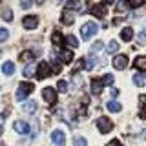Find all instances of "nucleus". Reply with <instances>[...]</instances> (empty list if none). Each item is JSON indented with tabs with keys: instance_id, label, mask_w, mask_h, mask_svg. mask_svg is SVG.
<instances>
[{
	"instance_id": "obj_31",
	"label": "nucleus",
	"mask_w": 146,
	"mask_h": 146,
	"mask_svg": "<svg viewBox=\"0 0 146 146\" xmlns=\"http://www.w3.org/2000/svg\"><path fill=\"white\" fill-rule=\"evenodd\" d=\"M73 144L75 146H88V141H86L84 137H75V139H73Z\"/></svg>"
},
{
	"instance_id": "obj_5",
	"label": "nucleus",
	"mask_w": 146,
	"mask_h": 146,
	"mask_svg": "<svg viewBox=\"0 0 146 146\" xmlns=\"http://www.w3.org/2000/svg\"><path fill=\"white\" fill-rule=\"evenodd\" d=\"M42 97H44V100L49 104V106H53L55 102H57V91H55V88H44L42 90Z\"/></svg>"
},
{
	"instance_id": "obj_6",
	"label": "nucleus",
	"mask_w": 146,
	"mask_h": 146,
	"mask_svg": "<svg viewBox=\"0 0 146 146\" xmlns=\"http://www.w3.org/2000/svg\"><path fill=\"white\" fill-rule=\"evenodd\" d=\"M22 26H24L26 29H35V27L38 26V17L36 15H27L24 20H22Z\"/></svg>"
},
{
	"instance_id": "obj_21",
	"label": "nucleus",
	"mask_w": 146,
	"mask_h": 146,
	"mask_svg": "<svg viewBox=\"0 0 146 146\" xmlns=\"http://www.w3.org/2000/svg\"><path fill=\"white\" fill-rule=\"evenodd\" d=\"M2 71L6 73L7 77H11L13 73H15V64H13V62H4V66H2Z\"/></svg>"
},
{
	"instance_id": "obj_23",
	"label": "nucleus",
	"mask_w": 146,
	"mask_h": 146,
	"mask_svg": "<svg viewBox=\"0 0 146 146\" xmlns=\"http://www.w3.org/2000/svg\"><path fill=\"white\" fill-rule=\"evenodd\" d=\"M33 58H35V55H33V51H22L20 53V60L22 62H33Z\"/></svg>"
},
{
	"instance_id": "obj_1",
	"label": "nucleus",
	"mask_w": 146,
	"mask_h": 146,
	"mask_svg": "<svg viewBox=\"0 0 146 146\" xmlns=\"http://www.w3.org/2000/svg\"><path fill=\"white\" fill-rule=\"evenodd\" d=\"M97 31H99V26L95 24V22H86V24H82V27H80V36L84 40H90L93 35H97Z\"/></svg>"
},
{
	"instance_id": "obj_13",
	"label": "nucleus",
	"mask_w": 146,
	"mask_h": 146,
	"mask_svg": "<svg viewBox=\"0 0 146 146\" xmlns=\"http://www.w3.org/2000/svg\"><path fill=\"white\" fill-rule=\"evenodd\" d=\"M66 9H70V11H82L84 9V6H82V0H68V7Z\"/></svg>"
},
{
	"instance_id": "obj_18",
	"label": "nucleus",
	"mask_w": 146,
	"mask_h": 146,
	"mask_svg": "<svg viewBox=\"0 0 146 146\" xmlns=\"http://www.w3.org/2000/svg\"><path fill=\"white\" fill-rule=\"evenodd\" d=\"M121 38L124 40V42H130V40L133 38V29H131V27H124V29L121 31Z\"/></svg>"
},
{
	"instance_id": "obj_25",
	"label": "nucleus",
	"mask_w": 146,
	"mask_h": 146,
	"mask_svg": "<svg viewBox=\"0 0 146 146\" xmlns=\"http://www.w3.org/2000/svg\"><path fill=\"white\" fill-rule=\"evenodd\" d=\"M128 0H119L117 2V7H115V11L117 13H124V11H128Z\"/></svg>"
},
{
	"instance_id": "obj_37",
	"label": "nucleus",
	"mask_w": 146,
	"mask_h": 146,
	"mask_svg": "<svg viewBox=\"0 0 146 146\" xmlns=\"http://www.w3.org/2000/svg\"><path fill=\"white\" fill-rule=\"evenodd\" d=\"M31 4H33L31 0H20V7H22V9H29Z\"/></svg>"
},
{
	"instance_id": "obj_14",
	"label": "nucleus",
	"mask_w": 146,
	"mask_h": 146,
	"mask_svg": "<svg viewBox=\"0 0 146 146\" xmlns=\"http://www.w3.org/2000/svg\"><path fill=\"white\" fill-rule=\"evenodd\" d=\"M139 117L146 119V95H139Z\"/></svg>"
},
{
	"instance_id": "obj_22",
	"label": "nucleus",
	"mask_w": 146,
	"mask_h": 146,
	"mask_svg": "<svg viewBox=\"0 0 146 146\" xmlns=\"http://www.w3.org/2000/svg\"><path fill=\"white\" fill-rule=\"evenodd\" d=\"M95 64H97V57H95V55H90V57L84 60V68L86 70H93Z\"/></svg>"
},
{
	"instance_id": "obj_45",
	"label": "nucleus",
	"mask_w": 146,
	"mask_h": 146,
	"mask_svg": "<svg viewBox=\"0 0 146 146\" xmlns=\"http://www.w3.org/2000/svg\"><path fill=\"white\" fill-rule=\"evenodd\" d=\"M55 2H57V4H60V2H64V0H55Z\"/></svg>"
},
{
	"instance_id": "obj_35",
	"label": "nucleus",
	"mask_w": 146,
	"mask_h": 146,
	"mask_svg": "<svg viewBox=\"0 0 146 146\" xmlns=\"http://www.w3.org/2000/svg\"><path fill=\"white\" fill-rule=\"evenodd\" d=\"M51 58H53V60H51V62H53V71H55V73H60V68H62L60 62H58L55 57H51Z\"/></svg>"
},
{
	"instance_id": "obj_27",
	"label": "nucleus",
	"mask_w": 146,
	"mask_h": 146,
	"mask_svg": "<svg viewBox=\"0 0 146 146\" xmlns=\"http://www.w3.org/2000/svg\"><path fill=\"white\" fill-rule=\"evenodd\" d=\"M119 46H121V44H117V40H111V42H108V46H106V51L108 53H117Z\"/></svg>"
},
{
	"instance_id": "obj_43",
	"label": "nucleus",
	"mask_w": 146,
	"mask_h": 146,
	"mask_svg": "<svg viewBox=\"0 0 146 146\" xmlns=\"http://www.w3.org/2000/svg\"><path fill=\"white\" fill-rule=\"evenodd\" d=\"M35 4H38V6H40V4H44V0H35Z\"/></svg>"
},
{
	"instance_id": "obj_15",
	"label": "nucleus",
	"mask_w": 146,
	"mask_h": 146,
	"mask_svg": "<svg viewBox=\"0 0 146 146\" xmlns=\"http://www.w3.org/2000/svg\"><path fill=\"white\" fill-rule=\"evenodd\" d=\"M133 84L139 86V88H143L146 84V73H135L133 75Z\"/></svg>"
},
{
	"instance_id": "obj_7",
	"label": "nucleus",
	"mask_w": 146,
	"mask_h": 146,
	"mask_svg": "<svg viewBox=\"0 0 146 146\" xmlns=\"http://www.w3.org/2000/svg\"><path fill=\"white\" fill-rule=\"evenodd\" d=\"M51 141L55 146H64V143H66V135H64L62 130H55L51 133Z\"/></svg>"
},
{
	"instance_id": "obj_34",
	"label": "nucleus",
	"mask_w": 146,
	"mask_h": 146,
	"mask_svg": "<svg viewBox=\"0 0 146 146\" xmlns=\"http://www.w3.org/2000/svg\"><path fill=\"white\" fill-rule=\"evenodd\" d=\"M9 38V31L4 29V27H0V42H4V40Z\"/></svg>"
},
{
	"instance_id": "obj_19",
	"label": "nucleus",
	"mask_w": 146,
	"mask_h": 146,
	"mask_svg": "<svg viewBox=\"0 0 146 146\" xmlns=\"http://www.w3.org/2000/svg\"><path fill=\"white\" fill-rule=\"evenodd\" d=\"M60 60L64 64H70L73 60V51H70V49H64V51H60Z\"/></svg>"
},
{
	"instance_id": "obj_17",
	"label": "nucleus",
	"mask_w": 146,
	"mask_h": 146,
	"mask_svg": "<svg viewBox=\"0 0 146 146\" xmlns=\"http://www.w3.org/2000/svg\"><path fill=\"white\" fill-rule=\"evenodd\" d=\"M22 110H24L26 113H35L36 111V102H35V100H26L24 106H22Z\"/></svg>"
},
{
	"instance_id": "obj_2",
	"label": "nucleus",
	"mask_w": 146,
	"mask_h": 146,
	"mask_svg": "<svg viewBox=\"0 0 146 146\" xmlns=\"http://www.w3.org/2000/svg\"><path fill=\"white\" fill-rule=\"evenodd\" d=\"M33 90H35V86L31 82H22L17 90V100H24L29 93H33Z\"/></svg>"
},
{
	"instance_id": "obj_3",
	"label": "nucleus",
	"mask_w": 146,
	"mask_h": 146,
	"mask_svg": "<svg viewBox=\"0 0 146 146\" xmlns=\"http://www.w3.org/2000/svg\"><path fill=\"white\" fill-rule=\"evenodd\" d=\"M36 79L38 80H44V79H48L49 75H51V70H49V64L48 62H40L38 64V68H36Z\"/></svg>"
},
{
	"instance_id": "obj_30",
	"label": "nucleus",
	"mask_w": 146,
	"mask_h": 146,
	"mask_svg": "<svg viewBox=\"0 0 146 146\" xmlns=\"http://www.w3.org/2000/svg\"><path fill=\"white\" fill-rule=\"evenodd\" d=\"M35 75V66L33 64H29V66L24 68V77H33Z\"/></svg>"
},
{
	"instance_id": "obj_11",
	"label": "nucleus",
	"mask_w": 146,
	"mask_h": 146,
	"mask_svg": "<svg viewBox=\"0 0 146 146\" xmlns=\"http://www.w3.org/2000/svg\"><path fill=\"white\" fill-rule=\"evenodd\" d=\"M106 6H102V4H97V6L91 7V15H95L97 18H104L106 17Z\"/></svg>"
},
{
	"instance_id": "obj_41",
	"label": "nucleus",
	"mask_w": 146,
	"mask_h": 146,
	"mask_svg": "<svg viewBox=\"0 0 146 146\" xmlns=\"http://www.w3.org/2000/svg\"><path fill=\"white\" fill-rule=\"evenodd\" d=\"M111 97H113V99L119 97V90H117V88H111Z\"/></svg>"
},
{
	"instance_id": "obj_8",
	"label": "nucleus",
	"mask_w": 146,
	"mask_h": 146,
	"mask_svg": "<svg viewBox=\"0 0 146 146\" xmlns=\"http://www.w3.org/2000/svg\"><path fill=\"white\" fill-rule=\"evenodd\" d=\"M113 68L115 70H124V68L128 66V57L126 55H115V58H113Z\"/></svg>"
},
{
	"instance_id": "obj_33",
	"label": "nucleus",
	"mask_w": 146,
	"mask_h": 146,
	"mask_svg": "<svg viewBox=\"0 0 146 146\" xmlns=\"http://www.w3.org/2000/svg\"><path fill=\"white\" fill-rule=\"evenodd\" d=\"M144 4V0H128V6L130 7H141Z\"/></svg>"
},
{
	"instance_id": "obj_26",
	"label": "nucleus",
	"mask_w": 146,
	"mask_h": 146,
	"mask_svg": "<svg viewBox=\"0 0 146 146\" xmlns=\"http://www.w3.org/2000/svg\"><path fill=\"white\" fill-rule=\"evenodd\" d=\"M51 42H53L55 46H62V44H64V38H62V35L58 33V31H55V33L51 35Z\"/></svg>"
},
{
	"instance_id": "obj_40",
	"label": "nucleus",
	"mask_w": 146,
	"mask_h": 146,
	"mask_svg": "<svg viewBox=\"0 0 146 146\" xmlns=\"http://www.w3.org/2000/svg\"><path fill=\"white\" fill-rule=\"evenodd\" d=\"M139 42H141V44H144V42H146V31H143V33L139 35Z\"/></svg>"
},
{
	"instance_id": "obj_32",
	"label": "nucleus",
	"mask_w": 146,
	"mask_h": 146,
	"mask_svg": "<svg viewBox=\"0 0 146 146\" xmlns=\"http://www.w3.org/2000/svg\"><path fill=\"white\" fill-rule=\"evenodd\" d=\"M57 88H58V91H60V93H66V91H68V82H66V80H58Z\"/></svg>"
},
{
	"instance_id": "obj_29",
	"label": "nucleus",
	"mask_w": 146,
	"mask_h": 146,
	"mask_svg": "<svg viewBox=\"0 0 146 146\" xmlns=\"http://www.w3.org/2000/svg\"><path fill=\"white\" fill-rule=\"evenodd\" d=\"M2 18H4V20H6V22H11V20H13V11H11V9H9V7L2 9Z\"/></svg>"
},
{
	"instance_id": "obj_42",
	"label": "nucleus",
	"mask_w": 146,
	"mask_h": 146,
	"mask_svg": "<svg viewBox=\"0 0 146 146\" xmlns=\"http://www.w3.org/2000/svg\"><path fill=\"white\" fill-rule=\"evenodd\" d=\"M115 0H104V4H113Z\"/></svg>"
},
{
	"instance_id": "obj_38",
	"label": "nucleus",
	"mask_w": 146,
	"mask_h": 146,
	"mask_svg": "<svg viewBox=\"0 0 146 146\" xmlns=\"http://www.w3.org/2000/svg\"><path fill=\"white\" fill-rule=\"evenodd\" d=\"M106 146H122V144H121V141H117V139H113V141H110V143H108Z\"/></svg>"
},
{
	"instance_id": "obj_12",
	"label": "nucleus",
	"mask_w": 146,
	"mask_h": 146,
	"mask_svg": "<svg viewBox=\"0 0 146 146\" xmlns=\"http://www.w3.org/2000/svg\"><path fill=\"white\" fill-rule=\"evenodd\" d=\"M133 66L137 68V70H141V71H146V57H144V55H139V57H135Z\"/></svg>"
},
{
	"instance_id": "obj_10",
	"label": "nucleus",
	"mask_w": 146,
	"mask_h": 146,
	"mask_svg": "<svg viewBox=\"0 0 146 146\" xmlns=\"http://www.w3.org/2000/svg\"><path fill=\"white\" fill-rule=\"evenodd\" d=\"M60 20H62V24L71 26L73 22H75V13L70 11V9H64V11H62V17H60Z\"/></svg>"
},
{
	"instance_id": "obj_46",
	"label": "nucleus",
	"mask_w": 146,
	"mask_h": 146,
	"mask_svg": "<svg viewBox=\"0 0 146 146\" xmlns=\"http://www.w3.org/2000/svg\"><path fill=\"white\" fill-rule=\"evenodd\" d=\"M0 4H2V0H0Z\"/></svg>"
},
{
	"instance_id": "obj_4",
	"label": "nucleus",
	"mask_w": 146,
	"mask_h": 146,
	"mask_svg": "<svg viewBox=\"0 0 146 146\" xmlns=\"http://www.w3.org/2000/svg\"><path fill=\"white\" fill-rule=\"evenodd\" d=\"M97 128L100 130V133H110L113 128V122L108 117H100V119H97Z\"/></svg>"
},
{
	"instance_id": "obj_44",
	"label": "nucleus",
	"mask_w": 146,
	"mask_h": 146,
	"mask_svg": "<svg viewBox=\"0 0 146 146\" xmlns=\"http://www.w3.org/2000/svg\"><path fill=\"white\" fill-rule=\"evenodd\" d=\"M2 131H4V128H2V124H0V137H2Z\"/></svg>"
},
{
	"instance_id": "obj_39",
	"label": "nucleus",
	"mask_w": 146,
	"mask_h": 146,
	"mask_svg": "<svg viewBox=\"0 0 146 146\" xmlns=\"http://www.w3.org/2000/svg\"><path fill=\"white\" fill-rule=\"evenodd\" d=\"M100 48H102V42H99V40H97L93 46H91V49H93V51H97V49H100Z\"/></svg>"
},
{
	"instance_id": "obj_20",
	"label": "nucleus",
	"mask_w": 146,
	"mask_h": 146,
	"mask_svg": "<svg viewBox=\"0 0 146 146\" xmlns=\"http://www.w3.org/2000/svg\"><path fill=\"white\" fill-rule=\"evenodd\" d=\"M106 106H108V110H110V111H113V113H119V111H121V110H122V106H121V102H117V100H110V102L106 104Z\"/></svg>"
},
{
	"instance_id": "obj_24",
	"label": "nucleus",
	"mask_w": 146,
	"mask_h": 146,
	"mask_svg": "<svg viewBox=\"0 0 146 146\" xmlns=\"http://www.w3.org/2000/svg\"><path fill=\"white\" fill-rule=\"evenodd\" d=\"M66 44L70 46L71 49L79 48V40H77V36H73V35H68V36H66Z\"/></svg>"
},
{
	"instance_id": "obj_9",
	"label": "nucleus",
	"mask_w": 146,
	"mask_h": 146,
	"mask_svg": "<svg viewBox=\"0 0 146 146\" xmlns=\"http://www.w3.org/2000/svg\"><path fill=\"white\" fill-rule=\"evenodd\" d=\"M13 130L20 135H26V133H29V124L24 122V121H15L13 122Z\"/></svg>"
},
{
	"instance_id": "obj_16",
	"label": "nucleus",
	"mask_w": 146,
	"mask_h": 146,
	"mask_svg": "<svg viewBox=\"0 0 146 146\" xmlns=\"http://www.w3.org/2000/svg\"><path fill=\"white\" fill-rule=\"evenodd\" d=\"M102 91V84H100V79H91V93L99 95Z\"/></svg>"
},
{
	"instance_id": "obj_36",
	"label": "nucleus",
	"mask_w": 146,
	"mask_h": 146,
	"mask_svg": "<svg viewBox=\"0 0 146 146\" xmlns=\"http://www.w3.org/2000/svg\"><path fill=\"white\" fill-rule=\"evenodd\" d=\"M82 68H84V58H80V60L75 64V68H73V70H71V73H77L79 70H82Z\"/></svg>"
},
{
	"instance_id": "obj_28",
	"label": "nucleus",
	"mask_w": 146,
	"mask_h": 146,
	"mask_svg": "<svg viewBox=\"0 0 146 146\" xmlns=\"http://www.w3.org/2000/svg\"><path fill=\"white\" fill-rule=\"evenodd\" d=\"M100 84H102V86H110V84H113V75H111V73H106V75L100 79Z\"/></svg>"
}]
</instances>
